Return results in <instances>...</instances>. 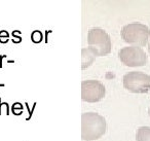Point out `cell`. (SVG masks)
I'll return each instance as SVG.
<instances>
[{
  "mask_svg": "<svg viewBox=\"0 0 150 141\" xmlns=\"http://www.w3.org/2000/svg\"><path fill=\"white\" fill-rule=\"evenodd\" d=\"M106 132V120L97 112H86L81 115V139L94 141Z\"/></svg>",
  "mask_w": 150,
  "mask_h": 141,
  "instance_id": "cell-1",
  "label": "cell"
},
{
  "mask_svg": "<svg viewBox=\"0 0 150 141\" xmlns=\"http://www.w3.org/2000/svg\"><path fill=\"white\" fill-rule=\"evenodd\" d=\"M121 38L133 46H145L150 36V29L139 22L131 23L121 28Z\"/></svg>",
  "mask_w": 150,
  "mask_h": 141,
  "instance_id": "cell-2",
  "label": "cell"
},
{
  "mask_svg": "<svg viewBox=\"0 0 150 141\" xmlns=\"http://www.w3.org/2000/svg\"><path fill=\"white\" fill-rule=\"evenodd\" d=\"M88 50L95 56H106L111 52V40L109 35L100 28H95L88 32Z\"/></svg>",
  "mask_w": 150,
  "mask_h": 141,
  "instance_id": "cell-3",
  "label": "cell"
},
{
  "mask_svg": "<svg viewBox=\"0 0 150 141\" xmlns=\"http://www.w3.org/2000/svg\"><path fill=\"white\" fill-rule=\"evenodd\" d=\"M123 87L131 93H147L150 91V75L141 71H131L123 76Z\"/></svg>",
  "mask_w": 150,
  "mask_h": 141,
  "instance_id": "cell-4",
  "label": "cell"
},
{
  "mask_svg": "<svg viewBox=\"0 0 150 141\" xmlns=\"http://www.w3.org/2000/svg\"><path fill=\"white\" fill-rule=\"evenodd\" d=\"M121 63L127 67H140L147 63V55L139 46H125L119 52Z\"/></svg>",
  "mask_w": 150,
  "mask_h": 141,
  "instance_id": "cell-5",
  "label": "cell"
},
{
  "mask_svg": "<svg viewBox=\"0 0 150 141\" xmlns=\"http://www.w3.org/2000/svg\"><path fill=\"white\" fill-rule=\"evenodd\" d=\"M106 89L98 80H84L81 83V99L88 103H96L105 97Z\"/></svg>",
  "mask_w": 150,
  "mask_h": 141,
  "instance_id": "cell-6",
  "label": "cell"
},
{
  "mask_svg": "<svg viewBox=\"0 0 150 141\" xmlns=\"http://www.w3.org/2000/svg\"><path fill=\"white\" fill-rule=\"evenodd\" d=\"M136 141H150V128L140 127L136 133Z\"/></svg>",
  "mask_w": 150,
  "mask_h": 141,
  "instance_id": "cell-7",
  "label": "cell"
},
{
  "mask_svg": "<svg viewBox=\"0 0 150 141\" xmlns=\"http://www.w3.org/2000/svg\"><path fill=\"white\" fill-rule=\"evenodd\" d=\"M95 57L96 56L93 54L92 51L83 48L82 50V69H86L88 66H90L95 61Z\"/></svg>",
  "mask_w": 150,
  "mask_h": 141,
  "instance_id": "cell-8",
  "label": "cell"
},
{
  "mask_svg": "<svg viewBox=\"0 0 150 141\" xmlns=\"http://www.w3.org/2000/svg\"><path fill=\"white\" fill-rule=\"evenodd\" d=\"M11 113L16 116H20L24 111V107H23V104L20 103V102H16V103L13 104L11 106Z\"/></svg>",
  "mask_w": 150,
  "mask_h": 141,
  "instance_id": "cell-9",
  "label": "cell"
},
{
  "mask_svg": "<svg viewBox=\"0 0 150 141\" xmlns=\"http://www.w3.org/2000/svg\"><path fill=\"white\" fill-rule=\"evenodd\" d=\"M32 40H33V42H35V43H38V42L41 41L42 39V34L40 31H34L33 33H32V36H31Z\"/></svg>",
  "mask_w": 150,
  "mask_h": 141,
  "instance_id": "cell-10",
  "label": "cell"
},
{
  "mask_svg": "<svg viewBox=\"0 0 150 141\" xmlns=\"http://www.w3.org/2000/svg\"><path fill=\"white\" fill-rule=\"evenodd\" d=\"M25 106H26V109L28 110V116H27V118H26V120H31V118H32V115H33V111H34V109H35L36 103L33 104V108H32V109L29 107V104H28V102H25Z\"/></svg>",
  "mask_w": 150,
  "mask_h": 141,
  "instance_id": "cell-11",
  "label": "cell"
},
{
  "mask_svg": "<svg viewBox=\"0 0 150 141\" xmlns=\"http://www.w3.org/2000/svg\"><path fill=\"white\" fill-rule=\"evenodd\" d=\"M2 107H5V109H6V115H9L11 111H9L8 103H7V102H2L1 101V98H0V115L2 114Z\"/></svg>",
  "mask_w": 150,
  "mask_h": 141,
  "instance_id": "cell-12",
  "label": "cell"
},
{
  "mask_svg": "<svg viewBox=\"0 0 150 141\" xmlns=\"http://www.w3.org/2000/svg\"><path fill=\"white\" fill-rule=\"evenodd\" d=\"M148 52H149V55H150V41L148 42Z\"/></svg>",
  "mask_w": 150,
  "mask_h": 141,
  "instance_id": "cell-13",
  "label": "cell"
},
{
  "mask_svg": "<svg viewBox=\"0 0 150 141\" xmlns=\"http://www.w3.org/2000/svg\"><path fill=\"white\" fill-rule=\"evenodd\" d=\"M148 113H149V116H150V108H149V110H148Z\"/></svg>",
  "mask_w": 150,
  "mask_h": 141,
  "instance_id": "cell-14",
  "label": "cell"
}]
</instances>
